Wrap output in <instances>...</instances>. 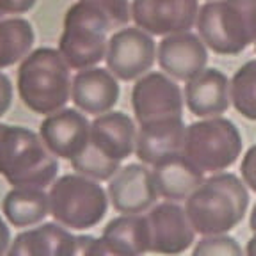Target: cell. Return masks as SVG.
Wrapping results in <instances>:
<instances>
[{"instance_id":"11","label":"cell","mask_w":256,"mask_h":256,"mask_svg":"<svg viewBox=\"0 0 256 256\" xmlns=\"http://www.w3.org/2000/svg\"><path fill=\"white\" fill-rule=\"evenodd\" d=\"M200 9V0H134L132 20L150 36L168 38L190 32Z\"/></svg>"},{"instance_id":"22","label":"cell","mask_w":256,"mask_h":256,"mask_svg":"<svg viewBox=\"0 0 256 256\" xmlns=\"http://www.w3.org/2000/svg\"><path fill=\"white\" fill-rule=\"evenodd\" d=\"M36 43V34L30 22L25 18L0 20V72L22 62Z\"/></svg>"},{"instance_id":"5","label":"cell","mask_w":256,"mask_h":256,"mask_svg":"<svg viewBox=\"0 0 256 256\" xmlns=\"http://www.w3.org/2000/svg\"><path fill=\"white\" fill-rule=\"evenodd\" d=\"M200 38L217 56H240L256 43V0H210L196 22Z\"/></svg>"},{"instance_id":"8","label":"cell","mask_w":256,"mask_h":256,"mask_svg":"<svg viewBox=\"0 0 256 256\" xmlns=\"http://www.w3.org/2000/svg\"><path fill=\"white\" fill-rule=\"evenodd\" d=\"M107 70L123 82L148 75L156 62V43L153 36L139 27H124L108 40Z\"/></svg>"},{"instance_id":"4","label":"cell","mask_w":256,"mask_h":256,"mask_svg":"<svg viewBox=\"0 0 256 256\" xmlns=\"http://www.w3.org/2000/svg\"><path fill=\"white\" fill-rule=\"evenodd\" d=\"M114 28V22L102 6L94 0H78L66 11L57 50L70 70L84 72L98 68L105 60L108 34Z\"/></svg>"},{"instance_id":"12","label":"cell","mask_w":256,"mask_h":256,"mask_svg":"<svg viewBox=\"0 0 256 256\" xmlns=\"http://www.w3.org/2000/svg\"><path fill=\"white\" fill-rule=\"evenodd\" d=\"M108 201L121 216H139L150 212L160 196L153 180L152 168L144 164H128L108 180Z\"/></svg>"},{"instance_id":"20","label":"cell","mask_w":256,"mask_h":256,"mask_svg":"<svg viewBox=\"0 0 256 256\" xmlns=\"http://www.w3.org/2000/svg\"><path fill=\"white\" fill-rule=\"evenodd\" d=\"M158 196L164 201H187L204 182V172L188 162L184 155H176L152 168Z\"/></svg>"},{"instance_id":"19","label":"cell","mask_w":256,"mask_h":256,"mask_svg":"<svg viewBox=\"0 0 256 256\" xmlns=\"http://www.w3.org/2000/svg\"><path fill=\"white\" fill-rule=\"evenodd\" d=\"M185 105L200 120L220 118L232 107L230 78L217 68H206L185 84Z\"/></svg>"},{"instance_id":"29","label":"cell","mask_w":256,"mask_h":256,"mask_svg":"<svg viewBox=\"0 0 256 256\" xmlns=\"http://www.w3.org/2000/svg\"><path fill=\"white\" fill-rule=\"evenodd\" d=\"M36 4L38 0H0V11L4 14H25Z\"/></svg>"},{"instance_id":"1","label":"cell","mask_w":256,"mask_h":256,"mask_svg":"<svg viewBox=\"0 0 256 256\" xmlns=\"http://www.w3.org/2000/svg\"><path fill=\"white\" fill-rule=\"evenodd\" d=\"M249 208V188L233 172H219L204 178L185 201V212L198 235H228L244 220Z\"/></svg>"},{"instance_id":"27","label":"cell","mask_w":256,"mask_h":256,"mask_svg":"<svg viewBox=\"0 0 256 256\" xmlns=\"http://www.w3.org/2000/svg\"><path fill=\"white\" fill-rule=\"evenodd\" d=\"M240 174H242V182L246 184V187L256 194V144L251 146L242 156Z\"/></svg>"},{"instance_id":"15","label":"cell","mask_w":256,"mask_h":256,"mask_svg":"<svg viewBox=\"0 0 256 256\" xmlns=\"http://www.w3.org/2000/svg\"><path fill=\"white\" fill-rule=\"evenodd\" d=\"M185 136H187V126L184 118L139 124L136 156L140 160V164L155 168L164 160L184 155Z\"/></svg>"},{"instance_id":"21","label":"cell","mask_w":256,"mask_h":256,"mask_svg":"<svg viewBox=\"0 0 256 256\" xmlns=\"http://www.w3.org/2000/svg\"><path fill=\"white\" fill-rule=\"evenodd\" d=\"M2 214L14 228H36L50 216L44 188H11L2 201Z\"/></svg>"},{"instance_id":"17","label":"cell","mask_w":256,"mask_h":256,"mask_svg":"<svg viewBox=\"0 0 256 256\" xmlns=\"http://www.w3.org/2000/svg\"><path fill=\"white\" fill-rule=\"evenodd\" d=\"M121 96L120 82L108 70L91 68L73 76L72 100L84 114L102 116L112 112Z\"/></svg>"},{"instance_id":"32","label":"cell","mask_w":256,"mask_h":256,"mask_svg":"<svg viewBox=\"0 0 256 256\" xmlns=\"http://www.w3.org/2000/svg\"><path fill=\"white\" fill-rule=\"evenodd\" d=\"M249 226H251L252 233H256V204H254V206H252L251 217H249Z\"/></svg>"},{"instance_id":"31","label":"cell","mask_w":256,"mask_h":256,"mask_svg":"<svg viewBox=\"0 0 256 256\" xmlns=\"http://www.w3.org/2000/svg\"><path fill=\"white\" fill-rule=\"evenodd\" d=\"M244 251H246V256H256V233H252V236L248 240Z\"/></svg>"},{"instance_id":"6","label":"cell","mask_w":256,"mask_h":256,"mask_svg":"<svg viewBox=\"0 0 256 256\" xmlns=\"http://www.w3.org/2000/svg\"><path fill=\"white\" fill-rule=\"evenodd\" d=\"M50 216L72 232L96 228L108 210V194L100 182L78 172L59 176L48 190Z\"/></svg>"},{"instance_id":"7","label":"cell","mask_w":256,"mask_h":256,"mask_svg":"<svg viewBox=\"0 0 256 256\" xmlns=\"http://www.w3.org/2000/svg\"><path fill=\"white\" fill-rule=\"evenodd\" d=\"M238 126L226 118H208L187 126L184 156L204 174L228 172L242 155Z\"/></svg>"},{"instance_id":"30","label":"cell","mask_w":256,"mask_h":256,"mask_svg":"<svg viewBox=\"0 0 256 256\" xmlns=\"http://www.w3.org/2000/svg\"><path fill=\"white\" fill-rule=\"evenodd\" d=\"M11 230H9L8 222L4 220V217L0 216V256H6L11 248Z\"/></svg>"},{"instance_id":"25","label":"cell","mask_w":256,"mask_h":256,"mask_svg":"<svg viewBox=\"0 0 256 256\" xmlns=\"http://www.w3.org/2000/svg\"><path fill=\"white\" fill-rule=\"evenodd\" d=\"M192 256H246L242 246L230 235L203 236L196 242Z\"/></svg>"},{"instance_id":"13","label":"cell","mask_w":256,"mask_h":256,"mask_svg":"<svg viewBox=\"0 0 256 256\" xmlns=\"http://www.w3.org/2000/svg\"><path fill=\"white\" fill-rule=\"evenodd\" d=\"M38 134L54 156L73 162L89 144L91 123L78 108H62L44 118Z\"/></svg>"},{"instance_id":"24","label":"cell","mask_w":256,"mask_h":256,"mask_svg":"<svg viewBox=\"0 0 256 256\" xmlns=\"http://www.w3.org/2000/svg\"><path fill=\"white\" fill-rule=\"evenodd\" d=\"M232 105L240 116L256 121V59L240 66L230 80Z\"/></svg>"},{"instance_id":"23","label":"cell","mask_w":256,"mask_h":256,"mask_svg":"<svg viewBox=\"0 0 256 256\" xmlns=\"http://www.w3.org/2000/svg\"><path fill=\"white\" fill-rule=\"evenodd\" d=\"M102 236L121 244L136 256H144L150 252V226L146 214L114 217L107 222Z\"/></svg>"},{"instance_id":"28","label":"cell","mask_w":256,"mask_h":256,"mask_svg":"<svg viewBox=\"0 0 256 256\" xmlns=\"http://www.w3.org/2000/svg\"><path fill=\"white\" fill-rule=\"evenodd\" d=\"M12 96H14V88H12L11 78L0 72V118L9 112L12 105Z\"/></svg>"},{"instance_id":"16","label":"cell","mask_w":256,"mask_h":256,"mask_svg":"<svg viewBox=\"0 0 256 256\" xmlns=\"http://www.w3.org/2000/svg\"><path fill=\"white\" fill-rule=\"evenodd\" d=\"M89 144L105 158L121 164L136 153V121L124 112L112 110L102 114L94 118V121L91 123Z\"/></svg>"},{"instance_id":"26","label":"cell","mask_w":256,"mask_h":256,"mask_svg":"<svg viewBox=\"0 0 256 256\" xmlns=\"http://www.w3.org/2000/svg\"><path fill=\"white\" fill-rule=\"evenodd\" d=\"M80 238V252L78 256H136L118 242L108 238H96V236H78Z\"/></svg>"},{"instance_id":"14","label":"cell","mask_w":256,"mask_h":256,"mask_svg":"<svg viewBox=\"0 0 256 256\" xmlns=\"http://www.w3.org/2000/svg\"><path fill=\"white\" fill-rule=\"evenodd\" d=\"M160 70L176 82H190L206 70L208 48L200 36L180 32L162 38L156 48Z\"/></svg>"},{"instance_id":"2","label":"cell","mask_w":256,"mask_h":256,"mask_svg":"<svg viewBox=\"0 0 256 256\" xmlns=\"http://www.w3.org/2000/svg\"><path fill=\"white\" fill-rule=\"evenodd\" d=\"M0 174L12 188H46L59 176V158L38 132L0 123Z\"/></svg>"},{"instance_id":"10","label":"cell","mask_w":256,"mask_h":256,"mask_svg":"<svg viewBox=\"0 0 256 256\" xmlns=\"http://www.w3.org/2000/svg\"><path fill=\"white\" fill-rule=\"evenodd\" d=\"M150 226V252L156 256H180L194 246L196 230L185 206L162 201L146 212Z\"/></svg>"},{"instance_id":"34","label":"cell","mask_w":256,"mask_h":256,"mask_svg":"<svg viewBox=\"0 0 256 256\" xmlns=\"http://www.w3.org/2000/svg\"><path fill=\"white\" fill-rule=\"evenodd\" d=\"M254 50H256V43H254Z\"/></svg>"},{"instance_id":"3","label":"cell","mask_w":256,"mask_h":256,"mask_svg":"<svg viewBox=\"0 0 256 256\" xmlns=\"http://www.w3.org/2000/svg\"><path fill=\"white\" fill-rule=\"evenodd\" d=\"M72 70L56 48H36L20 62L18 94L34 114L50 116L72 100Z\"/></svg>"},{"instance_id":"33","label":"cell","mask_w":256,"mask_h":256,"mask_svg":"<svg viewBox=\"0 0 256 256\" xmlns=\"http://www.w3.org/2000/svg\"><path fill=\"white\" fill-rule=\"evenodd\" d=\"M2 16H4V12H2V11H0V20H2Z\"/></svg>"},{"instance_id":"18","label":"cell","mask_w":256,"mask_h":256,"mask_svg":"<svg viewBox=\"0 0 256 256\" xmlns=\"http://www.w3.org/2000/svg\"><path fill=\"white\" fill-rule=\"evenodd\" d=\"M80 238L57 222H44L16 235L6 256H78Z\"/></svg>"},{"instance_id":"9","label":"cell","mask_w":256,"mask_h":256,"mask_svg":"<svg viewBox=\"0 0 256 256\" xmlns=\"http://www.w3.org/2000/svg\"><path fill=\"white\" fill-rule=\"evenodd\" d=\"M132 108L139 124L184 118L185 98L176 80L162 72H150L136 80Z\"/></svg>"}]
</instances>
